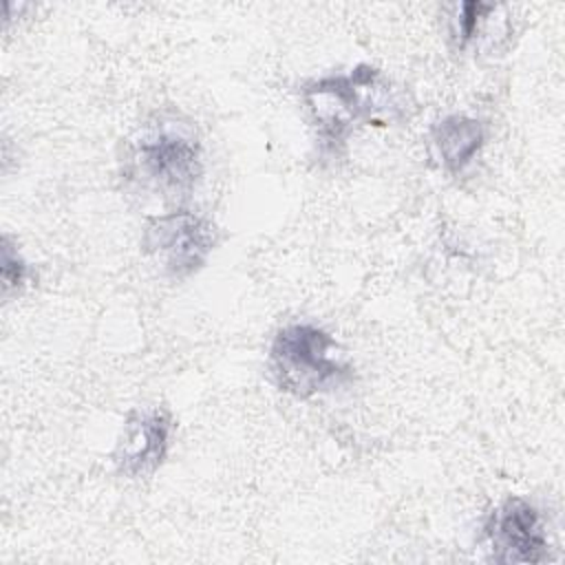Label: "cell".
<instances>
[{
    "label": "cell",
    "mask_w": 565,
    "mask_h": 565,
    "mask_svg": "<svg viewBox=\"0 0 565 565\" xmlns=\"http://www.w3.org/2000/svg\"><path fill=\"white\" fill-rule=\"evenodd\" d=\"M300 104L313 132L316 157L340 159L349 137L362 126H388L408 119V95L382 68L355 64L300 84Z\"/></svg>",
    "instance_id": "6da1fadb"
},
{
    "label": "cell",
    "mask_w": 565,
    "mask_h": 565,
    "mask_svg": "<svg viewBox=\"0 0 565 565\" xmlns=\"http://www.w3.org/2000/svg\"><path fill=\"white\" fill-rule=\"evenodd\" d=\"M196 124L179 110H154L124 141V183L166 203H185L199 188L205 159Z\"/></svg>",
    "instance_id": "7a4b0ae2"
},
{
    "label": "cell",
    "mask_w": 565,
    "mask_h": 565,
    "mask_svg": "<svg viewBox=\"0 0 565 565\" xmlns=\"http://www.w3.org/2000/svg\"><path fill=\"white\" fill-rule=\"evenodd\" d=\"M267 371L278 391L311 399L353 382V366L340 342L320 324L296 320L282 324L267 351Z\"/></svg>",
    "instance_id": "3957f363"
},
{
    "label": "cell",
    "mask_w": 565,
    "mask_h": 565,
    "mask_svg": "<svg viewBox=\"0 0 565 565\" xmlns=\"http://www.w3.org/2000/svg\"><path fill=\"white\" fill-rule=\"evenodd\" d=\"M141 252L152 258L163 276L185 280L201 271L218 243V227L210 216L188 207L154 214L143 223Z\"/></svg>",
    "instance_id": "277c9868"
},
{
    "label": "cell",
    "mask_w": 565,
    "mask_h": 565,
    "mask_svg": "<svg viewBox=\"0 0 565 565\" xmlns=\"http://www.w3.org/2000/svg\"><path fill=\"white\" fill-rule=\"evenodd\" d=\"M488 561L501 565L543 563L550 558V536L543 512L525 497H505L483 521Z\"/></svg>",
    "instance_id": "5b68a950"
},
{
    "label": "cell",
    "mask_w": 565,
    "mask_h": 565,
    "mask_svg": "<svg viewBox=\"0 0 565 565\" xmlns=\"http://www.w3.org/2000/svg\"><path fill=\"white\" fill-rule=\"evenodd\" d=\"M174 435V417L166 406L132 408L124 422L113 450V463L119 477H152L168 459Z\"/></svg>",
    "instance_id": "8992f818"
},
{
    "label": "cell",
    "mask_w": 565,
    "mask_h": 565,
    "mask_svg": "<svg viewBox=\"0 0 565 565\" xmlns=\"http://www.w3.org/2000/svg\"><path fill=\"white\" fill-rule=\"evenodd\" d=\"M488 141V124L468 113H450L428 130L430 157L450 174L461 177L481 154Z\"/></svg>",
    "instance_id": "52a82bcc"
},
{
    "label": "cell",
    "mask_w": 565,
    "mask_h": 565,
    "mask_svg": "<svg viewBox=\"0 0 565 565\" xmlns=\"http://www.w3.org/2000/svg\"><path fill=\"white\" fill-rule=\"evenodd\" d=\"M494 11L497 7L486 2H475V0L455 2L448 9V18H446V29L452 46L457 51H466L475 46L483 38V31L490 18L494 15Z\"/></svg>",
    "instance_id": "ba28073f"
},
{
    "label": "cell",
    "mask_w": 565,
    "mask_h": 565,
    "mask_svg": "<svg viewBox=\"0 0 565 565\" xmlns=\"http://www.w3.org/2000/svg\"><path fill=\"white\" fill-rule=\"evenodd\" d=\"M2 265H0V276H2V296L11 298L18 296L31 276L29 263L24 260V256L18 249V243L9 236L2 234Z\"/></svg>",
    "instance_id": "9c48e42d"
}]
</instances>
